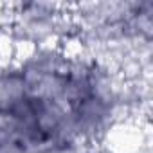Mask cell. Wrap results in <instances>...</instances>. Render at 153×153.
<instances>
[{
    "instance_id": "obj_1",
    "label": "cell",
    "mask_w": 153,
    "mask_h": 153,
    "mask_svg": "<svg viewBox=\"0 0 153 153\" xmlns=\"http://www.w3.org/2000/svg\"><path fill=\"white\" fill-rule=\"evenodd\" d=\"M0 25L25 49L61 45L74 36L70 6L51 2H18L0 6Z\"/></svg>"
}]
</instances>
